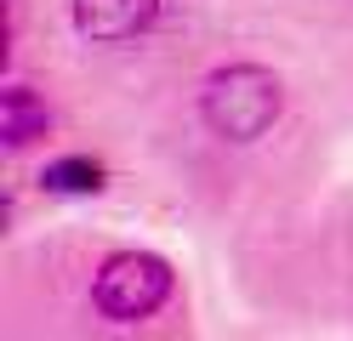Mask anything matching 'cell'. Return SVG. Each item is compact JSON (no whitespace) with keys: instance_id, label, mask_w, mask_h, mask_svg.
I'll list each match as a JSON object with an SVG mask.
<instances>
[{"instance_id":"obj_1","label":"cell","mask_w":353,"mask_h":341,"mask_svg":"<svg viewBox=\"0 0 353 341\" xmlns=\"http://www.w3.org/2000/svg\"><path fill=\"white\" fill-rule=\"evenodd\" d=\"M200 114L223 143H256L285 114V85L262 63H228L200 85Z\"/></svg>"},{"instance_id":"obj_2","label":"cell","mask_w":353,"mask_h":341,"mask_svg":"<svg viewBox=\"0 0 353 341\" xmlns=\"http://www.w3.org/2000/svg\"><path fill=\"white\" fill-rule=\"evenodd\" d=\"M171 296V267L160 256H148V250H120V256H108L97 267V285H92V302L103 318H114V324H137V318L160 313Z\"/></svg>"},{"instance_id":"obj_3","label":"cell","mask_w":353,"mask_h":341,"mask_svg":"<svg viewBox=\"0 0 353 341\" xmlns=\"http://www.w3.org/2000/svg\"><path fill=\"white\" fill-rule=\"evenodd\" d=\"M160 0H74V29L92 45H125L154 29Z\"/></svg>"},{"instance_id":"obj_4","label":"cell","mask_w":353,"mask_h":341,"mask_svg":"<svg viewBox=\"0 0 353 341\" xmlns=\"http://www.w3.org/2000/svg\"><path fill=\"white\" fill-rule=\"evenodd\" d=\"M46 131H52V114L29 85L0 91V136H6V148H29L34 136H46Z\"/></svg>"},{"instance_id":"obj_5","label":"cell","mask_w":353,"mask_h":341,"mask_svg":"<svg viewBox=\"0 0 353 341\" xmlns=\"http://www.w3.org/2000/svg\"><path fill=\"white\" fill-rule=\"evenodd\" d=\"M40 188L46 194H97L103 188V165L85 154H69V159H52L46 171H40Z\"/></svg>"}]
</instances>
